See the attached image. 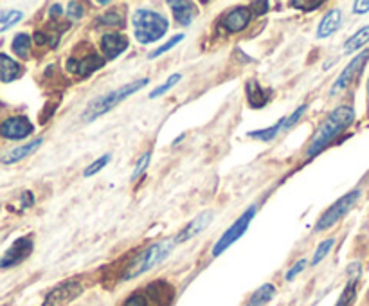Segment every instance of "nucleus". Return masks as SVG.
Segmentation results:
<instances>
[{"mask_svg":"<svg viewBox=\"0 0 369 306\" xmlns=\"http://www.w3.org/2000/svg\"><path fill=\"white\" fill-rule=\"evenodd\" d=\"M353 121H355V110L351 106H337L332 114L326 115L317 132L314 133V137L308 144V150H306V155H319L333 139L339 137L346 128H350Z\"/></svg>","mask_w":369,"mask_h":306,"instance_id":"obj_1","label":"nucleus"},{"mask_svg":"<svg viewBox=\"0 0 369 306\" xmlns=\"http://www.w3.org/2000/svg\"><path fill=\"white\" fill-rule=\"evenodd\" d=\"M175 247H177L175 238H168V240H162V242L153 243V245H150L148 249H144V251H142L141 254H137L132 263L126 267L123 274V281H130V279L139 278V276L151 270L153 267L160 265V263L173 252Z\"/></svg>","mask_w":369,"mask_h":306,"instance_id":"obj_2","label":"nucleus"},{"mask_svg":"<svg viewBox=\"0 0 369 306\" xmlns=\"http://www.w3.org/2000/svg\"><path fill=\"white\" fill-rule=\"evenodd\" d=\"M148 82H150L148 78L137 79V82H130V83H126V85H123L121 88H117V90L108 92L106 96H101V97H97V99H94L91 105L85 108V112H83V121L92 123V121H96V119L101 117V115L108 114L110 110L115 108L117 105H121L124 99L133 96V94L141 90L142 87H146Z\"/></svg>","mask_w":369,"mask_h":306,"instance_id":"obj_3","label":"nucleus"},{"mask_svg":"<svg viewBox=\"0 0 369 306\" xmlns=\"http://www.w3.org/2000/svg\"><path fill=\"white\" fill-rule=\"evenodd\" d=\"M133 35L141 44H153L168 32L169 22L157 11L137 10L132 17Z\"/></svg>","mask_w":369,"mask_h":306,"instance_id":"obj_4","label":"nucleus"},{"mask_svg":"<svg viewBox=\"0 0 369 306\" xmlns=\"http://www.w3.org/2000/svg\"><path fill=\"white\" fill-rule=\"evenodd\" d=\"M360 197H362L360 189H353V191L346 193L344 197L339 198V200L335 202L332 207H328V209L324 211L323 216L317 220V224H315V231H317V233H323V231H326V229L333 227V225L337 224L339 220L344 218V216H346L348 213L353 209V206L359 202Z\"/></svg>","mask_w":369,"mask_h":306,"instance_id":"obj_5","label":"nucleus"},{"mask_svg":"<svg viewBox=\"0 0 369 306\" xmlns=\"http://www.w3.org/2000/svg\"><path fill=\"white\" fill-rule=\"evenodd\" d=\"M254 216H256V206H251L247 211H243L242 216H240V218H238L236 222H234V224L220 236L218 242L214 243L213 251H211L213 258H218L220 254H224L233 243H236L238 240L247 233V229H249V225H251Z\"/></svg>","mask_w":369,"mask_h":306,"instance_id":"obj_6","label":"nucleus"},{"mask_svg":"<svg viewBox=\"0 0 369 306\" xmlns=\"http://www.w3.org/2000/svg\"><path fill=\"white\" fill-rule=\"evenodd\" d=\"M35 132V126L26 115H15V117L6 119L0 126V135L8 141H19V139L29 137Z\"/></svg>","mask_w":369,"mask_h":306,"instance_id":"obj_7","label":"nucleus"},{"mask_svg":"<svg viewBox=\"0 0 369 306\" xmlns=\"http://www.w3.org/2000/svg\"><path fill=\"white\" fill-rule=\"evenodd\" d=\"M31 252H32V238L31 236L19 238V240H15L13 245L4 252L2 261H0V267H2V269H10V267L19 265V263H22L26 258L31 256Z\"/></svg>","mask_w":369,"mask_h":306,"instance_id":"obj_8","label":"nucleus"},{"mask_svg":"<svg viewBox=\"0 0 369 306\" xmlns=\"http://www.w3.org/2000/svg\"><path fill=\"white\" fill-rule=\"evenodd\" d=\"M369 59V50H362L359 56H355V58L351 59L350 64H348V67L344 70H342L341 74H339V78L335 79V83H333L332 90H330V94L332 96H335L337 92L344 90V88L350 85L353 79L357 78V74L362 73V67L366 65V61Z\"/></svg>","mask_w":369,"mask_h":306,"instance_id":"obj_9","label":"nucleus"},{"mask_svg":"<svg viewBox=\"0 0 369 306\" xmlns=\"http://www.w3.org/2000/svg\"><path fill=\"white\" fill-rule=\"evenodd\" d=\"M103 65H105V59L101 58L100 55L96 52H88L87 56H83V58H68L67 59V70L68 73L76 74V76H91L92 73H96V70L103 69Z\"/></svg>","mask_w":369,"mask_h":306,"instance_id":"obj_10","label":"nucleus"},{"mask_svg":"<svg viewBox=\"0 0 369 306\" xmlns=\"http://www.w3.org/2000/svg\"><path fill=\"white\" fill-rule=\"evenodd\" d=\"M83 292V287L78 283V281H65L59 287H56L55 290H50L46 297V303L44 306H59L64 303L73 301L79 294Z\"/></svg>","mask_w":369,"mask_h":306,"instance_id":"obj_11","label":"nucleus"},{"mask_svg":"<svg viewBox=\"0 0 369 306\" xmlns=\"http://www.w3.org/2000/svg\"><path fill=\"white\" fill-rule=\"evenodd\" d=\"M211 222H213V211H204L202 215L193 218L191 222H189V224H187L186 227H184L182 231L177 234V236H175V243L180 245V243L189 242L191 238H195L196 234H200L202 231H205V229L209 227Z\"/></svg>","mask_w":369,"mask_h":306,"instance_id":"obj_12","label":"nucleus"},{"mask_svg":"<svg viewBox=\"0 0 369 306\" xmlns=\"http://www.w3.org/2000/svg\"><path fill=\"white\" fill-rule=\"evenodd\" d=\"M128 49V38L123 35H115V32H108L101 37V50L105 52L108 59H114L121 56L124 50Z\"/></svg>","mask_w":369,"mask_h":306,"instance_id":"obj_13","label":"nucleus"},{"mask_svg":"<svg viewBox=\"0 0 369 306\" xmlns=\"http://www.w3.org/2000/svg\"><path fill=\"white\" fill-rule=\"evenodd\" d=\"M251 17V10H247V8H236V10L229 11L224 19H222V26H224L229 32H240L249 26Z\"/></svg>","mask_w":369,"mask_h":306,"instance_id":"obj_14","label":"nucleus"},{"mask_svg":"<svg viewBox=\"0 0 369 306\" xmlns=\"http://www.w3.org/2000/svg\"><path fill=\"white\" fill-rule=\"evenodd\" d=\"M341 22H342V11L339 10V8H333V10L328 11V13L323 17V20H321L317 32H315L317 40H324V38L332 37L333 32L341 28Z\"/></svg>","mask_w":369,"mask_h":306,"instance_id":"obj_15","label":"nucleus"},{"mask_svg":"<svg viewBox=\"0 0 369 306\" xmlns=\"http://www.w3.org/2000/svg\"><path fill=\"white\" fill-rule=\"evenodd\" d=\"M169 8L173 11V17L177 20V23L180 26H189L195 19L196 10L195 4L191 2H184V0H175V2H169Z\"/></svg>","mask_w":369,"mask_h":306,"instance_id":"obj_16","label":"nucleus"},{"mask_svg":"<svg viewBox=\"0 0 369 306\" xmlns=\"http://www.w3.org/2000/svg\"><path fill=\"white\" fill-rule=\"evenodd\" d=\"M41 142H44V139H35V141L28 142V144H23V146L15 148V150H11L10 153H6V155L2 157V164L10 166V164H15V162H20L22 159L31 155L32 151L37 150V148H40Z\"/></svg>","mask_w":369,"mask_h":306,"instance_id":"obj_17","label":"nucleus"},{"mask_svg":"<svg viewBox=\"0 0 369 306\" xmlns=\"http://www.w3.org/2000/svg\"><path fill=\"white\" fill-rule=\"evenodd\" d=\"M0 61H2V65H0V78H2V82L4 83H11L13 79H17L20 76V73H22V67H20V64H17L13 58H10L8 55H0Z\"/></svg>","mask_w":369,"mask_h":306,"instance_id":"obj_18","label":"nucleus"},{"mask_svg":"<svg viewBox=\"0 0 369 306\" xmlns=\"http://www.w3.org/2000/svg\"><path fill=\"white\" fill-rule=\"evenodd\" d=\"M245 90H247V101H249V105H251L252 108H261V106H265L267 99H269V96H267L263 88L260 87V83L254 82V79H251V82L247 83Z\"/></svg>","mask_w":369,"mask_h":306,"instance_id":"obj_19","label":"nucleus"},{"mask_svg":"<svg viewBox=\"0 0 369 306\" xmlns=\"http://www.w3.org/2000/svg\"><path fill=\"white\" fill-rule=\"evenodd\" d=\"M274 296H276V287H274L272 283H265V285H261V287L258 288L254 294H252L249 303H247V306L269 305V303L274 299Z\"/></svg>","mask_w":369,"mask_h":306,"instance_id":"obj_20","label":"nucleus"},{"mask_svg":"<svg viewBox=\"0 0 369 306\" xmlns=\"http://www.w3.org/2000/svg\"><path fill=\"white\" fill-rule=\"evenodd\" d=\"M368 41H369V26H366V28L359 29V31L344 44V50H346V55L355 52V50H359L360 47H364Z\"/></svg>","mask_w":369,"mask_h":306,"instance_id":"obj_21","label":"nucleus"},{"mask_svg":"<svg viewBox=\"0 0 369 306\" xmlns=\"http://www.w3.org/2000/svg\"><path fill=\"white\" fill-rule=\"evenodd\" d=\"M283 126H285V117L279 119L278 123L274 124V126H269V128H263V130H254V132H249V137H254V139H260V141H274V139L278 137L279 130H283Z\"/></svg>","mask_w":369,"mask_h":306,"instance_id":"obj_22","label":"nucleus"},{"mask_svg":"<svg viewBox=\"0 0 369 306\" xmlns=\"http://www.w3.org/2000/svg\"><path fill=\"white\" fill-rule=\"evenodd\" d=\"M11 47H13V52L17 56H20V58H23V59L29 58V50H31V37L26 35V32H19V35L13 38Z\"/></svg>","mask_w":369,"mask_h":306,"instance_id":"obj_23","label":"nucleus"},{"mask_svg":"<svg viewBox=\"0 0 369 306\" xmlns=\"http://www.w3.org/2000/svg\"><path fill=\"white\" fill-rule=\"evenodd\" d=\"M151 297H153L151 296V287H148L146 290H139V292L132 294L124 301L123 306H150Z\"/></svg>","mask_w":369,"mask_h":306,"instance_id":"obj_24","label":"nucleus"},{"mask_svg":"<svg viewBox=\"0 0 369 306\" xmlns=\"http://www.w3.org/2000/svg\"><path fill=\"white\" fill-rule=\"evenodd\" d=\"M357 296V278L350 279V283L346 285V288L342 290L341 297H339V301L335 306H350L353 303Z\"/></svg>","mask_w":369,"mask_h":306,"instance_id":"obj_25","label":"nucleus"},{"mask_svg":"<svg viewBox=\"0 0 369 306\" xmlns=\"http://www.w3.org/2000/svg\"><path fill=\"white\" fill-rule=\"evenodd\" d=\"M333 245H335V238H326L323 243H321L319 247H317V251H315L314 258H312V265H319L321 261L324 260V258L328 256L330 251L333 249Z\"/></svg>","mask_w":369,"mask_h":306,"instance_id":"obj_26","label":"nucleus"},{"mask_svg":"<svg viewBox=\"0 0 369 306\" xmlns=\"http://www.w3.org/2000/svg\"><path fill=\"white\" fill-rule=\"evenodd\" d=\"M22 17H23L22 11H15V10L4 11L2 17H0V23H2V26H0V32H6L10 28H13L15 23L19 22V20H22Z\"/></svg>","mask_w":369,"mask_h":306,"instance_id":"obj_27","label":"nucleus"},{"mask_svg":"<svg viewBox=\"0 0 369 306\" xmlns=\"http://www.w3.org/2000/svg\"><path fill=\"white\" fill-rule=\"evenodd\" d=\"M180 74H173V76H169L168 79H166V83H162L160 87H157L155 90H151L150 92V99H157V97H160L162 94H166V92L169 90V88H173L175 85H177L178 82H180Z\"/></svg>","mask_w":369,"mask_h":306,"instance_id":"obj_28","label":"nucleus"},{"mask_svg":"<svg viewBox=\"0 0 369 306\" xmlns=\"http://www.w3.org/2000/svg\"><path fill=\"white\" fill-rule=\"evenodd\" d=\"M150 160H151V153H150V151H146V153H142V155L139 157V160H137L135 168H133L132 180H135V178H139L142 173H144L146 168H148V164H150Z\"/></svg>","mask_w":369,"mask_h":306,"instance_id":"obj_29","label":"nucleus"},{"mask_svg":"<svg viewBox=\"0 0 369 306\" xmlns=\"http://www.w3.org/2000/svg\"><path fill=\"white\" fill-rule=\"evenodd\" d=\"M182 40H184V35H177V37H173V38H171V40L166 41L164 46H160L159 49L153 50V52H151V55H150V58L153 59V58H157V56L164 55V52H168L169 49H173V47L177 46V44H180V41H182Z\"/></svg>","mask_w":369,"mask_h":306,"instance_id":"obj_30","label":"nucleus"},{"mask_svg":"<svg viewBox=\"0 0 369 306\" xmlns=\"http://www.w3.org/2000/svg\"><path fill=\"white\" fill-rule=\"evenodd\" d=\"M110 162V155H103V157H100V159L97 160H94V162H92L91 166H88L87 169H85V177H92V175H96L97 171H101V169L105 168L106 164H108Z\"/></svg>","mask_w":369,"mask_h":306,"instance_id":"obj_31","label":"nucleus"},{"mask_svg":"<svg viewBox=\"0 0 369 306\" xmlns=\"http://www.w3.org/2000/svg\"><path fill=\"white\" fill-rule=\"evenodd\" d=\"M306 108H308V105H301L299 108L296 110V112H294V114L290 115V117H285V126H283V130L294 128V126L297 124V121H299V119H301L303 115H305Z\"/></svg>","mask_w":369,"mask_h":306,"instance_id":"obj_32","label":"nucleus"},{"mask_svg":"<svg viewBox=\"0 0 369 306\" xmlns=\"http://www.w3.org/2000/svg\"><path fill=\"white\" fill-rule=\"evenodd\" d=\"M292 8H296V10H301V11H312V10H317V8H321L323 6V2H308V0H294V2H290Z\"/></svg>","mask_w":369,"mask_h":306,"instance_id":"obj_33","label":"nucleus"},{"mask_svg":"<svg viewBox=\"0 0 369 306\" xmlns=\"http://www.w3.org/2000/svg\"><path fill=\"white\" fill-rule=\"evenodd\" d=\"M100 23H103V26H121L123 23V17L115 13V11H110V13L101 17Z\"/></svg>","mask_w":369,"mask_h":306,"instance_id":"obj_34","label":"nucleus"},{"mask_svg":"<svg viewBox=\"0 0 369 306\" xmlns=\"http://www.w3.org/2000/svg\"><path fill=\"white\" fill-rule=\"evenodd\" d=\"M305 267H306V260H299L296 263V265H294L290 270H288L287 276H285V279H287V281H294V279H296V276L301 274L303 270H305Z\"/></svg>","mask_w":369,"mask_h":306,"instance_id":"obj_35","label":"nucleus"},{"mask_svg":"<svg viewBox=\"0 0 369 306\" xmlns=\"http://www.w3.org/2000/svg\"><path fill=\"white\" fill-rule=\"evenodd\" d=\"M83 13L85 11H83V6L79 2H70L68 4V17L73 20H79L83 17Z\"/></svg>","mask_w":369,"mask_h":306,"instance_id":"obj_36","label":"nucleus"},{"mask_svg":"<svg viewBox=\"0 0 369 306\" xmlns=\"http://www.w3.org/2000/svg\"><path fill=\"white\" fill-rule=\"evenodd\" d=\"M368 11H369V0L368 2L362 0V2H355V4H353V13L364 15V13H368Z\"/></svg>","mask_w":369,"mask_h":306,"instance_id":"obj_37","label":"nucleus"},{"mask_svg":"<svg viewBox=\"0 0 369 306\" xmlns=\"http://www.w3.org/2000/svg\"><path fill=\"white\" fill-rule=\"evenodd\" d=\"M50 15H62V6H53V10H50Z\"/></svg>","mask_w":369,"mask_h":306,"instance_id":"obj_38","label":"nucleus"},{"mask_svg":"<svg viewBox=\"0 0 369 306\" xmlns=\"http://www.w3.org/2000/svg\"><path fill=\"white\" fill-rule=\"evenodd\" d=\"M368 96H369V79H368Z\"/></svg>","mask_w":369,"mask_h":306,"instance_id":"obj_39","label":"nucleus"},{"mask_svg":"<svg viewBox=\"0 0 369 306\" xmlns=\"http://www.w3.org/2000/svg\"><path fill=\"white\" fill-rule=\"evenodd\" d=\"M368 297H369V292H368Z\"/></svg>","mask_w":369,"mask_h":306,"instance_id":"obj_40","label":"nucleus"}]
</instances>
